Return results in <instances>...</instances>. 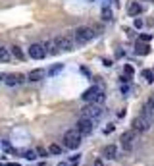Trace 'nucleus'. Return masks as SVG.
Returning <instances> with one entry per match:
<instances>
[{"label": "nucleus", "mask_w": 154, "mask_h": 166, "mask_svg": "<svg viewBox=\"0 0 154 166\" xmlns=\"http://www.w3.org/2000/svg\"><path fill=\"white\" fill-rule=\"evenodd\" d=\"M94 35H97V33H94L93 27L83 25V27H77V29L73 31L71 39H73V43H75V47H79V45H87L89 41H93Z\"/></svg>", "instance_id": "f257e3e1"}, {"label": "nucleus", "mask_w": 154, "mask_h": 166, "mask_svg": "<svg viewBox=\"0 0 154 166\" xmlns=\"http://www.w3.org/2000/svg\"><path fill=\"white\" fill-rule=\"evenodd\" d=\"M42 48H45V54H46V56H54V54H58V48H56V45H54L52 39H48V41L42 43Z\"/></svg>", "instance_id": "f8f14e48"}, {"label": "nucleus", "mask_w": 154, "mask_h": 166, "mask_svg": "<svg viewBox=\"0 0 154 166\" xmlns=\"http://www.w3.org/2000/svg\"><path fill=\"white\" fill-rule=\"evenodd\" d=\"M93 166H104V162H102V160H100V158H97V160H94V162H93Z\"/></svg>", "instance_id": "c85d7f7f"}, {"label": "nucleus", "mask_w": 154, "mask_h": 166, "mask_svg": "<svg viewBox=\"0 0 154 166\" xmlns=\"http://www.w3.org/2000/svg\"><path fill=\"white\" fill-rule=\"evenodd\" d=\"M52 41H54V45L58 48V52H60V50H64V52H71V50L75 48V43H73L71 35H58V37L52 39Z\"/></svg>", "instance_id": "7ed1b4c3"}, {"label": "nucleus", "mask_w": 154, "mask_h": 166, "mask_svg": "<svg viewBox=\"0 0 154 166\" xmlns=\"http://www.w3.org/2000/svg\"><path fill=\"white\" fill-rule=\"evenodd\" d=\"M133 25L137 27V29H141V27H143V19H139V18H137V19L133 21Z\"/></svg>", "instance_id": "bb28decb"}, {"label": "nucleus", "mask_w": 154, "mask_h": 166, "mask_svg": "<svg viewBox=\"0 0 154 166\" xmlns=\"http://www.w3.org/2000/svg\"><path fill=\"white\" fill-rule=\"evenodd\" d=\"M116 155H118V149H116V145H108V147L104 149V156L108 158V160H114Z\"/></svg>", "instance_id": "2eb2a0df"}, {"label": "nucleus", "mask_w": 154, "mask_h": 166, "mask_svg": "<svg viewBox=\"0 0 154 166\" xmlns=\"http://www.w3.org/2000/svg\"><path fill=\"white\" fill-rule=\"evenodd\" d=\"M148 2H154V0H148Z\"/></svg>", "instance_id": "2f4dec72"}, {"label": "nucleus", "mask_w": 154, "mask_h": 166, "mask_svg": "<svg viewBox=\"0 0 154 166\" xmlns=\"http://www.w3.org/2000/svg\"><path fill=\"white\" fill-rule=\"evenodd\" d=\"M93 120H87V118H81V120H77V126H75V132L81 135V137H85V135H89V133H93Z\"/></svg>", "instance_id": "423d86ee"}, {"label": "nucleus", "mask_w": 154, "mask_h": 166, "mask_svg": "<svg viewBox=\"0 0 154 166\" xmlns=\"http://www.w3.org/2000/svg\"><path fill=\"white\" fill-rule=\"evenodd\" d=\"M93 2H94V0H93Z\"/></svg>", "instance_id": "473e14b6"}, {"label": "nucleus", "mask_w": 154, "mask_h": 166, "mask_svg": "<svg viewBox=\"0 0 154 166\" xmlns=\"http://www.w3.org/2000/svg\"><path fill=\"white\" fill-rule=\"evenodd\" d=\"M123 70H125V75H129V77H133V68H131L129 64H127V66L123 68Z\"/></svg>", "instance_id": "393cba45"}, {"label": "nucleus", "mask_w": 154, "mask_h": 166, "mask_svg": "<svg viewBox=\"0 0 154 166\" xmlns=\"http://www.w3.org/2000/svg\"><path fill=\"white\" fill-rule=\"evenodd\" d=\"M58 166H68V164H64V162H60V164H58Z\"/></svg>", "instance_id": "7c9ffc66"}, {"label": "nucleus", "mask_w": 154, "mask_h": 166, "mask_svg": "<svg viewBox=\"0 0 154 166\" xmlns=\"http://www.w3.org/2000/svg\"><path fill=\"white\" fill-rule=\"evenodd\" d=\"M143 77H144L148 83H152V81H154V71H152V70H144V71H143Z\"/></svg>", "instance_id": "4be33fe9"}, {"label": "nucleus", "mask_w": 154, "mask_h": 166, "mask_svg": "<svg viewBox=\"0 0 154 166\" xmlns=\"http://www.w3.org/2000/svg\"><path fill=\"white\" fill-rule=\"evenodd\" d=\"M8 85H19V83H23L25 81V75H21V74H10V75H6V79H4Z\"/></svg>", "instance_id": "9b49d317"}, {"label": "nucleus", "mask_w": 154, "mask_h": 166, "mask_svg": "<svg viewBox=\"0 0 154 166\" xmlns=\"http://www.w3.org/2000/svg\"><path fill=\"white\" fill-rule=\"evenodd\" d=\"M135 132L131 129V132H125V133H121V137H120V141H121V147H123V151H133V147H135Z\"/></svg>", "instance_id": "0eeeda50"}, {"label": "nucleus", "mask_w": 154, "mask_h": 166, "mask_svg": "<svg viewBox=\"0 0 154 166\" xmlns=\"http://www.w3.org/2000/svg\"><path fill=\"white\" fill-rule=\"evenodd\" d=\"M10 54L14 56V58H18V60H23V58H25L23 50H21L19 47H12V50H10Z\"/></svg>", "instance_id": "f3484780"}, {"label": "nucleus", "mask_w": 154, "mask_h": 166, "mask_svg": "<svg viewBox=\"0 0 154 166\" xmlns=\"http://www.w3.org/2000/svg\"><path fill=\"white\" fill-rule=\"evenodd\" d=\"M148 52H150V47H148V45H144V43H137V47H135V54L146 56Z\"/></svg>", "instance_id": "4468645a"}, {"label": "nucleus", "mask_w": 154, "mask_h": 166, "mask_svg": "<svg viewBox=\"0 0 154 166\" xmlns=\"http://www.w3.org/2000/svg\"><path fill=\"white\" fill-rule=\"evenodd\" d=\"M62 70H64V64H56V66H52V68L46 71V75H58Z\"/></svg>", "instance_id": "6ab92c4d"}, {"label": "nucleus", "mask_w": 154, "mask_h": 166, "mask_svg": "<svg viewBox=\"0 0 154 166\" xmlns=\"http://www.w3.org/2000/svg\"><path fill=\"white\" fill-rule=\"evenodd\" d=\"M21 155H23V156L27 158V160H35V158H37V153H35V151H31V149L21 151Z\"/></svg>", "instance_id": "aec40b11"}, {"label": "nucleus", "mask_w": 154, "mask_h": 166, "mask_svg": "<svg viewBox=\"0 0 154 166\" xmlns=\"http://www.w3.org/2000/svg\"><path fill=\"white\" fill-rule=\"evenodd\" d=\"M112 18H114L112 10H110L108 6L104 4V6H102V19H104V21H112Z\"/></svg>", "instance_id": "a211bd4d"}, {"label": "nucleus", "mask_w": 154, "mask_h": 166, "mask_svg": "<svg viewBox=\"0 0 154 166\" xmlns=\"http://www.w3.org/2000/svg\"><path fill=\"white\" fill-rule=\"evenodd\" d=\"M112 132H114V126H112V124H108V126L104 128V133H112Z\"/></svg>", "instance_id": "cd10ccee"}, {"label": "nucleus", "mask_w": 154, "mask_h": 166, "mask_svg": "<svg viewBox=\"0 0 154 166\" xmlns=\"http://www.w3.org/2000/svg\"><path fill=\"white\" fill-rule=\"evenodd\" d=\"M81 139L83 137L79 135L75 129H69V132H65V135H64V145L68 149H77L81 145Z\"/></svg>", "instance_id": "39448f33"}, {"label": "nucleus", "mask_w": 154, "mask_h": 166, "mask_svg": "<svg viewBox=\"0 0 154 166\" xmlns=\"http://www.w3.org/2000/svg\"><path fill=\"white\" fill-rule=\"evenodd\" d=\"M127 12H129V16H139V14L143 12V6L139 4V2H131L129 8H127Z\"/></svg>", "instance_id": "ddd939ff"}, {"label": "nucleus", "mask_w": 154, "mask_h": 166, "mask_svg": "<svg viewBox=\"0 0 154 166\" xmlns=\"http://www.w3.org/2000/svg\"><path fill=\"white\" fill-rule=\"evenodd\" d=\"M139 39H141L143 43H148V41L152 39V35H139Z\"/></svg>", "instance_id": "a878e982"}, {"label": "nucleus", "mask_w": 154, "mask_h": 166, "mask_svg": "<svg viewBox=\"0 0 154 166\" xmlns=\"http://www.w3.org/2000/svg\"><path fill=\"white\" fill-rule=\"evenodd\" d=\"M150 128V122H146L143 116H137L135 120H133V132L137 133V132H146V129Z\"/></svg>", "instance_id": "1a4fd4ad"}, {"label": "nucleus", "mask_w": 154, "mask_h": 166, "mask_svg": "<svg viewBox=\"0 0 154 166\" xmlns=\"http://www.w3.org/2000/svg\"><path fill=\"white\" fill-rule=\"evenodd\" d=\"M37 156H48V149H45V147H37Z\"/></svg>", "instance_id": "b1692460"}, {"label": "nucleus", "mask_w": 154, "mask_h": 166, "mask_svg": "<svg viewBox=\"0 0 154 166\" xmlns=\"http://www.w3.org/2000/svg\"><path fill=\"white\" fill-rule=\"evenodd\" d=\"M83 100L85 103H94V104H102L104 103V89L100 85H93L83 93Z\"/></svg>", "instance_id": "f03ea898"}, {"label": "nucleus", "mask_w": 154, "mask_h": 166, "mask_svg": "<svg viewBox=\"0 0 154 166\" xmlns=\"http://www.w3.org/2000/svg\"><path fill=\"white\" fill-rule=\"evenodd\" d=\"M129 93H131L129 83H121V95H123V97H129Z\"/></svg>", "instance_id": "5701e85b"}, {"label": "nucleus", "mask_w": 154, "mask_h": 166, "mask_svg": "<svg viewBox=\"0 0 154 166\" xmlns=\"http://www.w3.org/2000/svg\"><path fill=\"white\" fill-rule=\"evenodd\" d=\"M29 56L31 58H35V60H42L45 58V48H42V45H39V43H35V45H31L29 47Z\"/></svg>", "instance_id": "6e6552de"}, {"label": "nucleus", "mask_w": 154, "mask_h": 166, "mask_svg": "<svg viewBox=\"0 0 154 166\" xmlns=\"http://www.w3.org/2000/svg\"><path fill=\"white\" fill-rule=\"evenodd\" d=\"M10 58H12L10 50L6 48V47H0V62H2V64H6V62H10Z\"/></svg>", "instance_id": "dca6fc26"}, {"label": "nucleus", "mask_w": 154, "mask_h": 166, "mask_svg": "<svg viewBox=\"0 0 154 166\" xmlns=\"http://www.w3.org/2000/svg\"><path fill=\"white\" fill-rule=\"evenodd\" d=\"M48 153H52V155H62V147L56 145V143H52V145L48 147Z\"/></svg>", "instance_id": "412c9836"}, {"label": "nucleus", "mask_w": 154, "mask_h": 166, "mask_svg": "<svg viewBox=\"0 0 154 166\" xmlns=\"http://www.w3.org/2000/svg\"><path fill=\"white\" fill-rule=\"evenodd\" d=\"M81 116H83V118H87V120H93V122H94L97 118H100V116H102V108H100V104L89 103L87 106H83Z\"/></svg>", "instance_id": "20e7f679"}, {"label": "nucleus", "mask_w": 154, "mask_h": 166, "mask_svg": "<svg viewBox=\"0 0 154 166\" xmlns=\"http://www.w3.org/2000/svg\"><path fill=\"white\" fill-rule=\"evenodd\" d=\"M45 75H46V70L37 68V70H31L27 74V81H41V79H45Z\"/></svg>", "instance_id": "9d476101"}, {"label": "nucleus", "mask_w": 154, "mask_h": 166, "mask_svg": "<svg viewBox=\"0 0 154 166\" xmlns=\"http://www.w3.org/2000/svg\"><path fill=\"white\" fill-rule=\"evenodd\" d=\"M6 79V74H0V81H4Z\"/></svg>", "instance_id": "c756f323"}]
</instances>
